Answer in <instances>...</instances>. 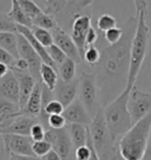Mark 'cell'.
Instances as JSON below:
<instances>
[{
  "label": "cell",
  "instance_id": "d4e9b609",
  "mask_svg": "<svg viewBox=\"0 0 151 160\" xmlns=\"http://www.w3.org/2000/svg\"><path fill=\"white\" fill-rule=\"evenodd\" d=\"M40 79L41 82L51 91H55V86L59 81V75L55 71V67H52L50 65L43 64L40 70Z\"/></svg>",
  "mask_w": 151,
  "mask_h": 160
},
{
  "label": "cell",
  "instance_id": "52a82bcc",
  "mask_svg": "<svg viewBox=\"0 0 151 160\" xmlns=\"http://www.w3.org/2000/svg\"><path fill=\"white\" fill-rule=\"evenodd\" d=\"M78 79H79V88H78L79 100L93 119L98 113V111L102 108L97 77L92 73L81 72Z\"/></svg>",
  "mask_w": 151,
  "mask_h": 160
},
{
  "label": "cell",
  "instance_id": "60d3db41",
  "mask_svg": "<svg viewBox=\"0 0 151 160\" xmlns=\"http://www.w3.org/2000/svg\"><path fill=\"white\" fill-rule=\"evenodd\" d=\"M11 70H15V71H23V72H26V71H29L30 72V66L27 64V61L24 59H17L14 61V65L11 67Z\"/></svg>",
  "mask_w": 151,
  "mask_h": 160
},
{
  "label": "cell",
  "instance_id": "9a60e30c",
  "mask_svg": "<svg viewBox=\"0 0 151 160\" xmlns=\"http://www.w3.org/2000/svg\"><path fill=\"white\" fill-rule=\"evenodd\" d=\"M0 100H6L19 105V100H20L19 82L12 71H10L8 74L0 79Z\"/></svg>",
  "mask_w": 151,
  "mask_h": 160
},
{
  "label": "cell",
  "instance_id": "74e56055",
  "mask_svg": "<svg viewBox=\"0 0 151 160\" xmlns=\"http://www.w3.org/2000/svg\"><path fill=\"white\" fill-rule=\"evenodd\" d=\"M15 58L12 54H10L7 51H5L4 48L0 47V64H4V65L8 66L11 70V67L14 65Z\"/></svg>",
  "mask_w": 151,
  "mask_h": 160
},
{
  "label": "cell",
  "instance_id": "6da1fadb",
  "mask_svg": "<svg viewBox=\"0 0 151 160\" xmlns=\"http://www.w3.org/2000/svg\"><path fill=\"white\" fill-rule=\"evenodd\" d=\"M124 35L116 45H109L101 50V61L96 66V77L101 106L104 108L126 90L131 61V45L136 33L137 17H131L122 26Z\"/></svg>",
  "mask_w": 151,
  "mask_h": 160
},
{
  "label": "cell",
  "instance_id": "44dd1931",
  "mask_svg": "<svg viewBox=\"0 0 151 160\" xmlns=\"http://www.w3.org/2000/svg\"><path fill=\"white\" fill-rule=\"evenodd\" d=\"M21 115V108L18 104H13L11 101L0 100V117L4 119V122L0 126V130L11 125V122Z\"/></svg>",
  "mask_w": 151,
  "mask_h": 160
},
{
  "label": "cell",
  "instance_id": "b9f144b4",
  "mask_svg": "<svg viewBox=\"0 0 151 160\" xmlns=\"http://www.w3.org/2000/svg\"><path fill=\"white\" fill-rule=\"evenodd\" d=\"M7 160H43L37 157H25V155H17V154H10Z\"/></svg>",
  "mask_w": 151,
  "mask_h": 160
},
{
  "label": "cell",
  "instance_id": "277c9868",
  "mask_svg": "<svg viewBox=\"0 0 151 160\" xmlns=\"http://www.w3.org/2000/svg\"><path fill=\"white\" fill-rule=\"evenodd\" d=\"M130 92L131 90L126 88L121 95H118L113 101H111L109 105L103 108L109 132L116 142L118 138H122L124 134H126L133 126L128 108Z\"/></svg>",
  "mask_w": 151,
  "mask_h": 160
},
{
  "label": "cell",
  "instance_id": "1f68e13d",
  "mask_svg": "<svg viewBox=\"0 0 151 160\" xmlns=\"http://www.w3.org/2000/svg\"><path fill=\"white\" fill-rule=\"evenodd\" d=\"M101 50H98L96 46H90V47L86 48L83 60H85L89 65L96 67L101 61Z\"/></svg>",
  "mask_w": 151,
  "mask_h": 160
},
{
  "label": "cell",
  "instance_id": "7c38bea8",
  "mask_svg": "<svg viewBox=\"0 0 151 160\" xmlns=\"http://www.w3.org/2000/svg\"><path fill=\"white\" fill-rule=\"evenodd\" d=\"M91 27V15L86 13L77 17L71 27V38L75 41L81 58H84L86 51V35Z\"/></svg>",
  "mask_w": 151,
  "mask_h": 160
},
{
  "label": "cell",
  "instance_id": "f546056e",
  "mask_svg": "<svg viewBox=\"0 0 151 160\" xmlns=\"http://www.w3.org/2000/svg\"><path fill=\"white\" fill-rule=\"evenodd\" d=\"M115 27H117V20L115 17L110 14H102L97 20V30L103 34Z\"/></svg>",
  "mask_w": 151,
  "mask_h": 160
},
{
  "label": "cell",
  "instance_id": "603a6c76",
  "mask_svg": "<svg viewBox=\"0 0 151 160\" xmlns=\"http://www.w3.org/2000/svg\"><path fill=\"white\" fill-rule=\"evenodd\" d=\"M0 47L7 51L15 59H19V44H18V33L13 32H3L0 33Z\"/></svg>",
  "mask_w": 151,
  "mask_h": 160
},
{
  "label": "cell",
  "instance_id": "836d02e7",
  "mask_svg": "<svg viewBox=\"0 0 151 160\" xmlns=\"http://www.w3.org/2000/svg\"><path fill=\"white\" fill-rule=\"evenodd\" d=\"M124 35V28L123 27H115L112 30L107 31L104 33V38L109 42V45H116L119 42Z\"/></svg>",
  "mask_w": 151,
  "mask_h": 160
},
{
  "label": "cell",
  "instance_id": "83f0119b",
  "mask_svg": "<svg viewBox=\"0 0 151 160\" xmlns=\"http://www.w3.org/2000/svg\"><path fill=\"white\" fill-rule=\"evenodd\" d=\"M18 2H19L20 7L23 8V11H24L32 20L44 12V11L41 10L40 6L38 5L35 1H32V0H18Z\"/></svg>",
  "mask_w": 151,
  "mask_h": 160
},
{
  "label": "cell",
  "instance_id": "8fae6325",
  "mask_svg": "<svg viewBox=\"0 0 151 160\" xmlns=\"http://www.w3.org/2000/svg\"><path fill=\"white\" fill-rule=\"evenodd\" d=\"M18 44H19V57L27 61V64L30 66V73L34 78L35 81L37 82L41 81L40 70L44 64L43 60L40 59L38 53L33 50V47L30 45V42L19 33H18Z\"/></svg>",
  "mask_w": 151,
  "mask_h": 160
},
{
  "label": "cell",
  "instance_id": "5bb4252c",
  "mask_svg": "<svg viewBox=\"0 0 151 160\" xmlns=\"http://www.w3.org/2000/svg\"><path fill=\"white\" fill-rule=\"evenodd\" d=\"M78 88H79V79L78 78L72 82H65L61 79H59L55 91H53L55 99L61 102L63 106L66 108L77 99Z\"/></svg>",
  "mask_w": 151,
  "mask_h": 160
},
{
  "label": "cell",
  "instance_id": "e575fe53",
  "mask_svg": "<svg viewBox=\"0 0 151 160\" xmlns=\"http://www.w3.org/2000/svg\"><path fill=\"white\" fill-rule=\"evenodd\" d=\"M3 32L17 33V25L10 18L8 13H0V33Z\"/></svg>",
  "mask_w": 151,
  "mask_h": 160
},
{
  "label": "cell",
  "instance_id": "f6af8a7d",
  "mask_svg": "<svg viewBox=\"0 0 151 160\" xmlns=\"http://www.w3.org/2000/svg\"><path fill=\"white\" fill-rule=\"evenodd\" d=\"M10 67L8 66L4 65V64H0V79L1 78H4L5 75L8 74V72H10Z\"/></svg>",
  "mask_w": 151,
  "mask_h": 160
},
{
  "label": "cell",
  "instance_id": "4fadbf2b",
  "mask_svg": "<svg viewBox=\"0 0 151 160\" xmlns=\"http://www.w3.org/2000/svg\"><path fill=\"white\" fill-rule=\"evenodd\" d=\"M52 35H53V40H55V45L58 46L65 53L67 58H70L77 64H79L83 60V58H81L73 39L71 38V35L59 26H57L55 30L52 31Z\"/></svg>",
  "mask_w": 151,
  "mask_h": 160
},
{
  "label": "cell",
  "instance_id": "4316f807",
  "mask_svg": "<svg viewBox=\"0 0 151 160\" xmlns=\"http://www.w3.org/2000/svg\"><path fill=\"white\" fill-rule=\"evenodd\" d=\"M32 22H33V27L47 30V31H51V32L58 26V22L55 21V18L50 14H46L45 12H43L37 18H34V19L32 20Z\"/></svg>",
  "mask_w": 151,
  "mask_h": 160
},
{
  "label": "cell",
  "instance_id": "ee69618b",
  "mask_svg": "<svg viewBox=\"0 0 151 160\" xmlns=\"http://www.w3.org/2000/svg\"><path fill=\"white\" fill-rule=\"evenodd\" d=\"M143 160H151V132H150L149 140H148V146H146V151H145V154H144Z\"/></svg>",
  "mask_w": 151,
  "mask_h": 160
},
{
  "label": "cell",
  "instance_id": "8d00e7d4",
  "mask_svg": "<svg viewBox=\"0 0 151 160\" xmlns=\"http://www.w3.org/2000/svg\"><path fill=\"white\" fill-rule=\"evenodd\" d=\"M46 128L41 125L40 122H37L32 130H31V139L33 141H41V140H45V134H46Z\"/></svg>",
  "mask_w": 151,
  "mask_h": 160
},
{
  "label": "cell",
  "instance_id": "ac0fdd59",
  "mask_svg": "<svg viewBox=\"0 0 151 160\" xmlns=\"http://www.w3.org/2000/svg\"><path fill=\"white\" fill-rule=\"evenodd\" d=\"M14 75L18 79V82H19V90H20V100H19V107L21 110L25 107V105L27 104V101L30 99L32 92L34 90L35 84L37 81L34 80V78L32 77L29 71L26 72H23V71H15V70H11Z\"/></svg>",
  "mask_w": 151,
  "mask_h": 160
},
{
  "label": "cell",
  "instance_id": "30bf717a",
  "mask_svg": "<svg viewBox=\"0 0 151 160\" xmlns=\"http://www.w3.org/2000/svg\"><path fill=\"white\" fill-rule=\"evenodd\" d=\"M3 137L4 142V152L7 155L17 154L25 155V157H34L32 145L33 140L31 137L25 135H15V134H5Z\"/></svg>",
  "mask_w": 151,
  "mask_h": 160
},
{
  "label": "cell",
  "instance_id": "4dcf8cb0",
  "mask_svg": "<svg viewBox=\"0 0 151 160\" xmlns=\"http://www.w3.org/2000/svg\"><path fill=\"white\" fill-rule=\"evenodd\" d=\"M32 150H33L34 157L43 159V158L49 154L53 148H52V145H51L50 142H47L46 140H41V141H33Z\"/></svg>",
  "mask_w": 151,
  "mask_h": 160
},
{
  "label": "cell",
  "instance_id": "7bdbcfd3",
  "mask_svg": "<svg viewBox=\"0 0 151 160\" xmlns=\"http://www.w3.org/2000/svg\"><path fill=\"white\" fill-rule=\"evenodd\" d=\"M43 160H61V158H60V155L58 154L55 151L52 150L46 157L43 158Z\"/></svg>",
  "mask_w": 151,
  "mask_h": 160
},
{
  "label": "cell",
  "instance_id": "e0dca14e",
  "mask_svg": "<svg viewBox=\"0 0 151 160\" xmlns=\"http://www.w3.org/2000/svg\"><path fill=\"white\" fill-rule=\"evenodd\" d=\"M43 88H44V84L41 81H38L35 84L34 90L32 92L27 104L21 110V114L32 119H39L41 113V105H43Z\"/></svg>",
  "mask_w": 151,
  "mask_h": 160
},
{
  "label": "cell",
  "instance_id": "3957f363",
  "mask_svg": "<svg viewBox=\"0 0 151 160\" xmlns=\"http://www.w3.org/2000/svg\"><path fill=\"white\" fill-rule=\"evenodd\" d=\"M151 132V114L138 121L118 141V152L124 160H143Z\"/></svg>",
  "mask_w": 151,
  "mask_h": 160
},
{
  "label": "cell",
  "instance_id": "9c48e42d",
  "mask_svg": "<svg viewBox=\"0 0 151 160\" xmlns=\"http://www.w3.org/2000/svg\"><path fill=\"white\" fill-rule=\"evenodd\" d=\"M128 108L133 125L151 114V93L137 90L135 86L130 92Z\"/></svg>",
  "mask_w": 151,
  "mask_h": 160
},
{
  "label": "cell",
  "instance_id": "ba28073f",
  "mask_svg": "<svg viewBox=\"0 0 151 160\" xmlns=\"http://www.w3.org/2000/svg\"><path fill=\"white\" fill-rule=\"evenodd\" d=\"M45 140L52 145L53 151L60 155L61 160H76L75 147L72 145L70 133L67 128L63 130H50L46 131Z\"/></svg>",
  "mask_w": 151,
  "mask_h": 160
},
{
  "label": "cell",
  "instance_id": "7a4b0ae2",
  "mask_svg": "<svg viewBox=\"0 0 151 160\" xmlns=\"http://www.w3.org/2000/svg\"><path fill=\"white\" fill-rule=\"evenodd\" d=\"M133 4L137 10V28L131 45L130 72L126 86L128 90H132L136 85L137 77L139 74L143 62L148 55L149 41H150V27L146 22L148 4L143 0L133 1Z\"/></svg>",
  "mask_w": 151,
  "mask_h": 160
},
{
  "label": "cell",
  "instance_id": "ffe728a7",
  "mask_svg": "<svg viewBox=\"0 0 151 160\" xmlns=\"http://www.w3.org/2000/svg\"><path fill=\"white\" fill-rule=\"evenodd\" d=\"M17 33L21 34L27 41H29V42H30V45L32 46L33 50L38 53V55L40 57V59L43 60L44 64L50 65V66H52V67H57L55 64L50 58V55H49V53H47V51H46L45 47L41 45L38 40L35 39V37L33 35L31 28H27V27H24V26H17Z\"/></svg>",
  "mask_w": 151,
  "mask_h": 160
},
{
  "label": "cell",
  "instance_id": "d6986e66",
  "mask_svg": "<svg viewBox=\"0 0 151 160\" xmlns=\"http://www.w3.org/2000/svg\"><path fill=\"white\" fill-rule=\"evenodd\" d=\"M39 122V120L32 119L29 118L26 115H19L18 118H15L10 126H7L5 128L0 130V134L5 135V134H15V135H25V137H30L31 130L32 127Z\"/></svg>",
  "mask_w": 151,
  "mask_h": 160
},
{
  "label": "cell",
  "instance_id": "bcb514c9",
  "mask_svg": "<svg viewBox=\"0 0 151 160\" xmlns=\"http://www.w3.org/2000/svg\"><path fill=\"white\" fill-rule=\"evenodd\" d=\"M3 122H4V119L0 117V126H1V124H3Z\"/></svg>",
  "mask_w": 151,
  "mask_h": 160
},
{
  "label": "cell",
  "instance_id": "ab89813d",
  "mask_svg": "<svg viewBox=\"0 0 151 160\" xmlns=\"http://www.w3.org/2000/svg\"><path fill=\"white\" fill-rule=\"evenodd\" d=\"M97 40H98V32L93 27H91L87 35H86V48L90 46H95Z\"/></svg>",
  "mask_w": 151,
  "mask_h": 160
},
{
  "label": "cell",
  "instance_id": "cb8c5ba5",
  "mask_svg": "<svg viewBox=\"0 0 151 160\" xmlns=\"http://www.w3.org/2000/svg\"><path fill=\"white\" fill-rule=\"evenodd\" d=\"M8 15H10V18L13 20V22L17 26H24V27L31 28V30L33 28L32 19L23 11V8L20 7L19 2H18V0H12V7H11Z\"/></svg>",
  "mask_w": 151,
  "mask_h": 160
},
{
  "label": "cell",
  "instance_id": "d6a6232c",
  "mask_svg": "<svg viewBox=\"0 0 151 160\" xmlns=\"http://www.w3.org/2000/svg\"><path fill=\"white\" fill-rule=\"evenodd\" d=\"M46 51H47V53H49V55H50V58L52 59V61L55 62L57 67H59V66L67 59V57H66L65 53H64L58 46H55V44H53L52 46H50V47H47Z\"/></svg>",
  "mask_w": 151,
  "mask_h": 160
},
{
  "label": "cell",
  "instance_id": "484cf974",
  "mask_svg": "<svg viewBox=\"0 0 151 160\" xmlns=\"http://www.w3.org/2000/svg\"><path fill=\"white\" fill-rule=\"evenodd\" d=\"M76 65L77 62L73 61L72 59L67 58V59L58 67V72H59V79H61L65 82H72L76 80Z\"/></svg>",
  "mask_w": 151,
  "mask_h": 160
},
{
  "label": "cell",
  "instance_id": "8992f818",
  "mask_svg": "<svg viewBox=\"0 0 151 160\" xmlns=\"http://www.w3.org/2000/svg\"><path fill=\"white\" fill-rule=\"evenodd\" d=\"M41 10L46 14L52 15L58 22V26L66 32V28L72 27V24L77 17L84 14L83 11L86 7L92 5L91 0H81V1H39Z\"/></svg>",
  "mask_w": 151,
  "mask_h": 160
},
{
  "label": "cell",
  "instance_id": "f1b7e54d",
  "mask_svg": "<svg viewBox=\"0 0 151 160\" xmlns=\"http://www.w3.org/2000/svg\"><path fill=\"white\" fill-rule=\"evenodd\" d=\"M32 33H33V35L35 37V39L38 40L45 48H47V47H50V46H52L55 44L53 35H52V32H51V31L38 28V27H33V28H32Z\"/></svg>",
  "mask_w": 151,
  "mask_h": 160
},
{
  "label": "cell",
  "instance_id": "f35d334b",
  "mask_svg": "<svg viewBox=\"0 0 151 160\" xmlns=\"http://www.w3.org/2000/svg\"><path fill=\"white\" fill-rule=\"evenodd\" d=\"M76 160H90L91 158V150L86 144L85 146H81L79 148H77L75 152Z\"/></svg>",
  "mask_w": 151,
  "mask_h": 160
},
{
  "label": "cell",
  "instance_id": "d590c367",
  "mask_svg": "<svg viewBox=\"0 0 151 160\" xmlns=\"http://www.w3.org/2000/svg\"><path fill=\"white\" fill-rule=\"evenodd\" d=\"M49 127L53 128V130L66 128V119L64 118V115H50L49 117Z\"/></svg>",
  "mask_w": 151,
  "mask_h": 160
},
{
  "label": "cell",
  "instance_id": "5b68a950",
  "mask_svg": "<svg viewBox=\"0 0 151 160\" xmlns=\"http://www.w3.org/2000/svg\"><path fill=\"white\" fill-rule=\"evenodd\" d=\"M91 139L95 146L97 154L101 160H117L118 157V144L112 139L104 118L103 108L98 111L89 126Z\"/></svg>",
  "mask_w": 151,
  "mask_h": 160
},
{
  "label": "cell",
  "instance_id": "7402d4cb",
  "mask_svg": "<svg viewBox=\"0 0 151 160\" xmlns=\"http://www.w3.org/2000/svg\"><path fill=\"white\" fill-rule=\"evenodd\" d=\"M72 145L75 150L79 148L81 146H85L87 142V133H89V126L79 125V124H72L67 127Z\"/></svg>",
  "mask_w": 151,
  "mask_h": 160
},
{
  "label": "cell",
  "instance_id": "2e32d148",
  "mask_svg": "<svg viewBox=\"0 0 151 160\" xmlns=\"http://www.w3.org/2000/svg\"><path fill=\"white\" fill-rule=\"evenodd\" d=\"M63 115L66 119V122L70 125L79 124V125L90 126L93 120L79 99H76L69 107H66Z\"/></svg>",
  "mask_w": 151,
  "mask_h": 160
}]
</instances>
